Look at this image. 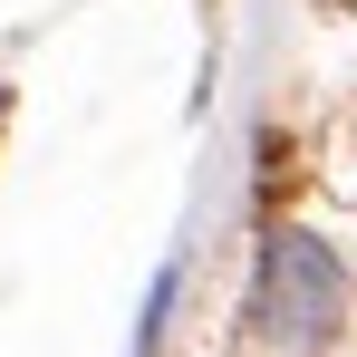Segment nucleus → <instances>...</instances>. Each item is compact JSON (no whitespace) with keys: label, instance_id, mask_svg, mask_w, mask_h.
I'll use <instances>...</instances> for the list:
<instances>
[{"label":"nucleus","instance_id":"1","mask_svg":"<svg viewBox=\"0 0 357 357\" xmlns=\"http://www.w3.org/2000/svg\"><path fill=\"white\" fill-rule=\"evenodd\" d=\"M251 319H261L271 348H290V357H299V348H328V328L348 319V271H338V251L309 241V232H271Z\"/></svg>","mask_w":357,"mask_h":357}]
</instances>
